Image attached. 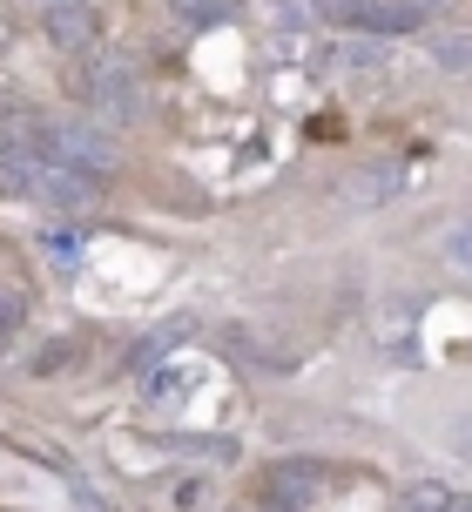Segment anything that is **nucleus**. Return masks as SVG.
I'll return each mask as SVG.
<instances>
[{
    "label": "nucleus",
    "instance_id": "nucleus-8",
    "mask_svg": "<svg viewBox=\"0 0 472 512\" xmlns=\"http://www.w3.org/2000/svg\"><path fill=\"white\" fill-rule=\"evenodd\" d=\"M398 176H405L398 162H371L344 182V203H385V196H398Z\"/></svg>",
    "mask_w": 472,
    "mask_h": 512
},
{
    "label": "nucleus",
    "instance_id": "nucleus-14",
    "mask_svg": "<svg viewBox=\"0 0 472 512\" xmlns=\"http://www.w3.org/2000/svg\"><path fill=\"white\" fill-rule=\"evenodd\" d=\"M41 250H48V263L75 270V263H81V230H48V236H41Z\"/></svg>",
    "mask_w": 472,
    "mask_h": 512
},
{
    "label": "nucleus",
    "instance_id": "nucleus-15",
    "mask_svg": "<svg viewBox=\"0 0 472 512\" xmlns=\"http://www.w3.org/2000/svg\"><path fill=\"white\" fill-rule=\"evenodd\" d=\"M439 256H446L452 270H472V216L446 230V243H439Z\"/></svg>",
    "mask_w": 472,
    "mask_h": 512
},
{
    "label": "nucleus",
    "instance_id": "nucleus-17",
    "mask_svg": "<svg viewBox=\"0 0 472 512\" xmlns=\"http://www.w3.org/2000/svg\"><path fill=\"white\" fill-rule=\"evenodd\" d=\"M459 445H466V452H472V425H466V432H459Z\"/></svg>",
    "mask_w": 472,
    "mask_h": 512
},
{
    "label": "nucleus",
    "instance_id": "nucleus-4",
    "mask_svg": "<svg viewBox=\"0 0 472 512\" xmlns=\"http://www.w3.org/2000/svg\"><path fill=\"white\" fill-rule=\"evenodd\" d=\"M34 142H41L48 155H61V162L88 169V176H108V169H115V135H102V128H88V122H54V128H34Z\"/></svg>",
    "mask_w": 472,
    "mask_h": 512
},
{
    "label": "nucleus",
    "instance_id": "nucleus-1",
    "mask_svg": "<svg viewBox=\"0 0 472 512\" xmlns=\"http://www.w3.org/2000/svg\"><path fill=\"white\" fill-rule=\"evenodd\" d=\"M0 196H27L41 209H95L102 203V176H88L75 162L48 155L34 135H21L14 149H0Z\"/></svg>",
    "mask_w": 472,
    "mask_h": 512
},
{
    "label": "nucleus",
    "instance_id": "nucleus-7",
    "mask_svg": "<svg viewBox=\"0 0 472 512\" xmlns=\"http://www.w3.org/2000/svg\"><path fill=\"white\" fill-rule=\"evenodd\" d=\"M324 75H392V54L371 48V41H338V48H324V61H317Z\"/></svg>",
    "mask_w": 472,
    "mask_h": 512
},
{
    "label": "nucleus",
    "instance_id": "nucleus-16",
    "mask_svg": "<svg viewBox=\"0 0 472 512\" xmlns=\"http://www.w3.org/2000/svg\"><path fill=\"white\" fill-rule=\"evenodd\" d=\"M7 34H14V21H7V14H0V48H7Z\"/></svg>",
    "mask_w": 472,
    "mask_h": 512
},
{
    "label": "nucleus",
    "instance_id": "nucleus-13",
    "mask_svg": "<svg viewBox=\"0 0 472 512\" xmlns=\"http://www.w3.org/2000/svg\"><path fill=\"white\" fill-rule=\"evenodd\" d=\"M21 324H27V297L21 290H0V351L21 337Z\"/></svg>",
    "mask_w": 472,
    "mask_h": 512
},
{
    "label": "nucleus",
    "instance_id": "nucleus-11",
    "mask_svg": "<svg viewBox=\"0 0 472 512\" xmlns=\"http://www.w3.org/2000/svg\"><path fill=\"white\" fill-rule=\"evenodd\" d=\"M230 7L236 0H169V14L183 27H216V21H230Z\"/></svg>",
    "mask_w": 472,
    "mask_h": 512
},
{
    "label": "nucleus",
    "instance_id": "nucleus-6",
    "mask_svg": "<svg viewBox=\"0 0 472 512\" xmlns=\"http://www.w3.org/2000/svg\"><path fill=\"white\" fill-rule=\"evenodd\" d=\"M95 34H102V14H95V0L48 7V41H54V48H88Z\"/></svg>",
    "mask_w": 472,
    "mask_h": 512
},
{
    "label": "nucleus",
    "instance_id": "nucleus-5",
    "mask_svg": "<svg viewBox=\"0 0 472 512\" xmlns=\"http://www.w3.org/2000/svg\"><path fill=\"white\" fill-rule=\"evenodd\" d=\"M324 486H331V472H324L317 459H284L270 479H263V512H304Z\"/></svg>",
    "mask_w": 472,
    "mask_h": 512
},
{
    "label": "nucleus",
    "instance_id": "nucleus-3",
    "mask_svg": "<svg viewBox=\"0 0 472 512\" xmlns=\"http://www.w3.org/2000/svg\"><path fill=\"white\" fill-rule=\"evenodd\" d=\"M81 102L95 108L102 122H115V128H129V122H142V81L122 68V61H95L88 75H81Z\"/></svg>",
    "mask_w": 472,
    "mask_h": 512
},
{
    "label": "nucleus",
    "instance_id": "nucleus-10",
    "mask_svg": "<svg viewBox=\"0 0 472 512\" xmlns=\"http://www.w3.org/2000/svg\"><path fill=\"white\" fill-rule=\"evenodd\" d=\"M425 48H432V61H439L446 75H472V34H446V27H439Z\"/></svg>",
    "mask_w": 472,
    "mask_h": 512
},
{
    "label": "nucleus",
    "instance_id": "nucleus-12",
    "mask_svg": "<svg viewBox=\"0 0 472 512\" xmlns=\"http://www.w3.org/2000/svg\"><path fill=\"white\" fill-rule=\"evenodd\" d=\"M183 337H189V317H183V324H169V331H156V337H142V351H135V371L162 364L169 351H176V344H183Z\"/></svg>",
    "mask_w": 472,
    "mask_h": 512
},
{
    "label": "nucleus",
    "instance_id": "nucleus-9",
    "mask_svg": "<svg viewBox=\"0 0 472 512\" xmlns=\"http://www.w3.org/2000/svg\"><path fill=\"white\" fill-rule=\"evenodd\" d=\"M398 506L405 512H472V492H452V486H439V479H419V486H405Z\"/></svg>",
    "mask_w": 472,
    "mask_h": 512
},
{
    "label": "nucleus",
    "instance_id": "nucleus-2",
    "mask_svg": "<svg viewBox=\"0 0 472 512\" xmlns=\"http://www.w3.org/2000/svg\"><path fill=\"white\" fill-rule=\"evenodd\" d=\"M311 7H317V21L358 27V34H385V41L432 21V7H425V0H311Z\"/></svg>",
    "mask_w": 472,
    "mask_h": 512
}]
</instances>
